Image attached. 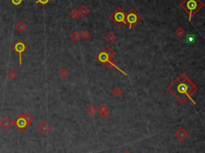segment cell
I'll return each mask as SVG.
<instances>
[{"mask_svg": "<svg viewBox=\"0 0 205 153\" xmlns=\"http://www.w3.org/2000/svg\"><path fill=\"white\" fill-rule=\"evenodd\" d=\"M167 90L180 104H185L190 99L193 104H196L192 98V95L198 91V87L185 74H180L170 85L167 87Z\"/></svg>", "mask_w": 205, "mask_h": 153, "instance_id": "6da1fadb", "label": "cell"}, {"mask_svg": "<svg viewBox=\"0 0 205 153\" xmlns=\"http://www.w3.org/2000/svg\"><path fill=\"white\" fill-rule=\"evenodd\" d=\"M204 6V3L200 0H183L180 3V6L189 16V21H192L193 16H196Z\"/></svg>", "mask_w": 205, "mask_h": 153, "instance_id": "7a4b0ae2", "label": "cell"}, {"mask_svg": "<svg viewBox=\"0 0 205 153\" xmlns=\"http://www.w3.org/2000/svg\"><path fill=\"white\" fill-rule=\"evenodd\" d=\"M96 59H97V60H98L99 63H101L103 65L107 66V68H109V69H113V68H116V69H117V70L120 71V73H122L123 75H126V76L128 75V74L126 73L124 71H123L121 68H119V67L116 65V63L115 62L112 61V59L107 56V55L106 54V52H105L104 50H103L102 51H100L98 55H97V56H96Z\"/></svg>", "mask_w": 205, "mask_h": 153, "instance_id": "3957f363", "label": "cell"}, {"mask_svg": "<svg viewBox=\"0 0 205 153\" xmlns=\"http://www.w3.org/2000/svg\"><path fill=\"white\" fill-rule=\"evenodd\" d=\"M110 18L118 27H122L127 24L126 23V12L121 6H119L110 16Z\"/></svg>", "mask_w": 205, "mask_h": 153, "instance_id": "277c9868", "label": "cell"}, {"mask_svg": "<svg viewBox=\"0 0 205 153\" xmlns=\"http://www.w3.org/2000/svg\"><path fill=\"white\" fill-rule=\"evenodd\" d=\"M142 20L141 17L134 9L129 10L128 12L126 13V23H128L129 29H132Z\"/></svg>", "mask_w": 205, "mask_h": 153, "instance_id": "5b68a950", "label": "cell"}, {"mask_svg": "<svg viewBox=\"0 0 205 153\" xmlns=\"http://www.w3.org/2000/svg\"><path fill=\"white\" fill-rule=\"evenodd\" d=\"M13 125H15L16 127V128L18 129L20 132H24L25 130L27 129L28 127V124L26 119L24 118V115L23 114H20L17 118H16L14 122H12Z\"/></svg>", "mask_w": 205, "mask_h": 153, "instance_id": "8992f818", "label": "cell"}, {"mask_svg": "<svg viewBox=\"0 0 205 153\" xmlns=\"http://www.w3.org/2000/svg\"><path fill=\"white\" fill-rule=\"evenodd\" d=\"M13 50L15 52H17L18 54V57H19V65H22L23 62H22V55L24 51H26V50L27 49V46L25 44L22 40H18L17 41L12 47Z\"/></svg>", "mask_w": 205, "mask_h": 153, "instance_id": "52a82bcc", "label": "cell"}, {"mask_svg": "<svg viewBox=\"0 0 205 153\" xmlns=\"http://www.w3.org/2000/svg\"><path fill=\"white\" fill-rule=\"evenodd\" d=\"M175 136L177 138L180 142H184L189 136V133L184 128H180L176 132H175Z\"/></svg>", "mask_w": 205, "mask_h": 153, "instance_id": "ba28073f", "label": "cell"}, {"mask_svg": "<svg viewBox=\"0 0 205 153\" xmlns=\"http://www.w3.org/2000/svg\"><path fill=\"white\" fill-rule=\"evenodd\" d=\"M50 128H51V127H50V126L48 125V123L46 122H45V121H42V122L40 123L38 125V127H37V129L39 130V132L40 133L43 134V135H45V134H46L47 132H49Z\"/></svg>", "mask_w": 205, "mask_h": 153, "instance_id": "9c48e42d", "label": "cell"}, {"mask_svg": "<svg viewBox=\"0 0 205 153\" xmlns=\"http://www.w3.org/2000/svg\"><path fill=\"white\" fill-rule=\"evenodd\" d=\"M11 125H12V122L7 117H3L2 120L0 121V127L3 130H5V131H6L7 129H9Z\"/></svg>", "mask_w": 205, "mask_h": 153, "instance_id": "30bf717a", "label": "cell"}, {"mask_svg": "<svg viewBox=\"0 0 205 153\" xmlns=\"http://www.w3.org/2000/svg\"><path fill=\"white\" fill-rule=\"evenodd\" d=\"M77 11H78V13H79V16L83 17V18H85L86 16L90 13V10L85 5H83V6H80L79 9H77Z\"/></svg>", "mask_w": 205, "mask_h": 153, "instance_id": "8fae6325", "label": "cell"}, {"mask_svg": "<svg viewBox=\"0 0 205 153\" xmlns=\"http://www.w3.org/2000/svg\"><path fill=\"white\" fill-rule=\"evenodd\" d=\"M105 39H106V41H107V43L111 44V43H113L114 42L116 41V36L114 35L113 32H109V33L105 36Z\"/></svg>", "mask_w": 205, "mask_h": 153, "instance_id": "7c38bea8", "label": "cell"}, {"mask_svg": "<svg viewBox=\"0 0 205 153\" xmlns=\"http://www.w3.org/2000/svg\"><path fill=\"white\" fill-rule=\"evenodd\" d=\"M15 27L19 32H23V31H26V29L27 28V24L25 23L24 22L19 21L18 23H17V25H16Z\"/></svg>", "mask_w": 205, "mask_h": 153, "instance_id": "4fadbf2b", "label": "cell"}, {"mask_svg": "<svg viewBox=\"0 0 205 153\" xmlns=\"http://www.w3.org/2000/svg\"><path fill=\"white\" fill-rule=\"evenodd\" d=\"M104 51H105V52H106V54L107 55V56H108L110 59H111L116 56V52L114 51L113 49H112L111 47H107V49H105Z\"/></svg>", "mask_w": 205, "mask_h": 153, "instance_id": "5bb4252c", "label": "cell"}, {"mask_svg": "<svg viewBox=\"0 0 205 153\" xmlns=\"http://www.w3.org/2000/svg\"><path fill=\"white\" fill-rule=\"evenodd\" d=\"M23 115H24V118L25 119H26L27 123L28 126H30L31 124L32 121L34 120V118L32 116V115L29 113V112H27V113L23 114Z\"/></svg>", "mask_w": 205, "mask_h": 153, "instance_id": "9a60e30c", "label": "cell"}, {"mask_svg": "<svg viewBox=\"0 0 205 153\" xmlns=\"http://www.w3.org/2000/svg\"><path fill=\"white\" fill-rule=\"evenodd\" d=\"M112 94H113L116 97H120V95L123 94L122 89L119 87H116L115 88L112 90Z\"/></svg>", "mask_w": 205, "mask_h": 153, "instance_id": "2e32d148", "label": "cell"}, {"mask_svg": "<svg viewBox=\"0 0 205 153\" xmlns=\"http://www.w3.org/2000/svg\"><path fill=\"white\" fill-rule=\"evenodd\" d=\"M175 34L176 35V36H177L178 38L181 39V38H183V36L185 35V31H184L182 27H179L176 31H175Z\"/></svg>", "mask_w": 205, "mask_h": 153, "instance_id": "e0dca14e", "label": "cell"}, {"mask_svg": "<svg viewBox=\"0 0 205 153\" xmlns=\"http://www.w3.org/2000/svg\"><path fill=\"white\" fill-rule=\"evenodd\" d=\"M90 37H91V33H90L88 31H87V30L83 31V32L81 33V35H80V38H82L83 40L89 39Z\"/></svg>", "mask_w": 205, "mask_h": 153, "instance_id": "ac0fdd59", "label": "cell"}, {"mask_svg": "<svg viewBox=\"0 0 205 153\" xmlns=\"http://www.w3.org/2000/svg\"><path fill=\"white\" fill-rule=\"evenodd\" d=\"M70 39L73 40V41H75V42H77V41H79L80 39V35L77 32V31H74V32H72L71 33V35H70Z\"/></svg>", "mask_w": 205, "mask_h": 153, "instance_id": "d6986e66", "label": "cell"}, {"mask_svg": "<svg viewBox=\"0 0 205 153\" xmlns=\"http://www.w3.org/2000/svg\"><path fill=\"white\" fill-rule=\"evenodd\" d=\"M59 75L62 77V78H67V77L69 75V72H68V71L67 70V68H62L61 70H60V71H59Z\"/></svg>", "mask_w": 205, "mask_h": 153, "instance_id": "ffe728a7", "label": "cell"}, {"mask_svg": "<svg viewBox=\"0 0 205 153\" xmlns=\"http://www.w3.org/2000/svg\"><path fill=\"white\" fill-rule=\"evenodd\" d=\"M96 109H97V111H98L99 113L102 114L103 112H104L105 111L107 110V107L104 104H99V105L98 107H97Z\"/></svg>", "mask_w": 205, "mask_h": 153, "instance_id": "44dd1931", "label": "cell"}, {"mask_svg": "<svg viewBox=\"0 0 205 153\" xmlns=\"http://www.w3.org/2000/svg\"><path fill=\"white\" fill-rule=\"evenodd\" d=\"M18 76V74L16 73L15 71L14 70H11L10 71L9 73H8V77H9V79H11V80H15L16 77Z\"/></svg>", "mask_w": 205, "mask_h": 153, "instance_id": "7402d4cb", "label": "cell"}, {"mask_svg": "<svg viewBox=\"0 0 205 153\" xmlns=\"http://www.w3.org/2000/svg\"><path fill=\"white\" fill-rule=\"evenodd\" d=\"M96 111H97V109H96L94 106H90V107L87 109V113L90 114V115H94V114L96 112Z\"/></svg>", "mask_w": 205, "mask_h": 153, "instance_id": "603a6c76", "label": "cell"}, {"mask_svg": "<svg viewBox=\"0 0 205 153\" xmlns=\"http://www.w3.org/2000/svg\"><path fill=\"white\" fill-rule=\"evenodd\" d=\"M70 16L71 17V18H77L78 17H79V13H78V11H77L76 9H74V10H72L71 11H70Z\"/></svg>", "mask_w": 205, "mask_h": 153, "instance_id": "cb8c5ba5", "label": "cell"}, {"mask_svg": "<svg viewBox=\"0 0 205 153\" xmlns=\"http://www.w3.org/2000/svg\"><path fill=\"white\" fill-rule=\"evenodd\" d=\"M49 2H50V0H36V2H35V3H40V4H42L43 6H45V5H46V4L49 3Z\"/></svg>", "mask_w": 205, "mask_h": 153, "instance_id": "d4e9b609", "label": "cell"}, {"mask_svg": "<svg viewBox=\"0 0 205 153\" xmlns=\"http://www.w3.org/2000/svg\"><path fill=\"white\" fill-rule=\"evenodd\" d=\"M101 116H103V118H104V119H107V117L110 116V111L108 110L105 111L104 112H103V113L101 114Z\"/></svg>", "mask_w": 205, "mask_h": 153, "instance_id": "484cf974", "label": "cell"}, {"mask_svg": "<svg viewBox=\"0 0 205 153\" xmlns=\"http://www.w3.org/2000/svg\"><path fill=\"white\" fill-rule=\"evenodd\" d=\"M22 2H23V0H11V3H12L14 5H15V6L20 5L22 3Z\"/></svg>", "mask_w": 205, "mask_h": 153, "instance_id": "4316f807", "label": "cell"}, {"mask_svg": "<svg viewBox=\"0 0 205 153\" xmlns=\"http://www.w3.org/2000/svg\"><path fill=\"white\" fill-rule=\"evenodd\" d=\"M124 153H129V152H124Z\"/></svg>", "mask_w": 205, "mask_h": 153, "instance_id": "83f0119b", "label": "cell"}]
</instances>
